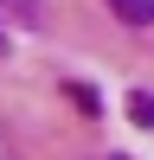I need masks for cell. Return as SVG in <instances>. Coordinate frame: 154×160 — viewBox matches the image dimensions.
Returning a JSON list of instances; mask_svg holds the SVG:
<instances>
[{"label": "cell", "instance_id": "cell-1", "mask_svg": "<svg viewBox=\"0 0 154 160\" xmlns=\"http://www.w3.org/2000/svg\"><path fill=\"white\" fill-rule=\"evenodd\" d=\"M109 13L128 26H154V0H109Z\"/></svg>", "mask_w": 154, "mask_h": 160}, {"label": "cell", "instance_id": "cell-2", "mask_svg": "<svg viewBox=\"0 0 154 160\" xmlns=\"http://www.w3.org/2000/svg\"><path fill=\"white\" fill-rule=\"evenodd\" d=\"M128 122H135V128H154V96H148V90L128 96Z\"/></svg>", "mask_w": 154, "mask_h": 160}, {"label": "cell", "instance_id": "cell-3", "mask_svg": "<svg viewBox=\"0 0 154 160\" xmlns=\"http://www.w3.org/2000/svg\"><path fill=\"white\" fill-rule=\"evenodd\" d=\"M7 51H13V38H7V32H0V58H7Z\"/></svg>", "mask_w": 154, "mask_h": 160}, {"label": "cell", "instance_id": "cell-4", "mask_svg": "<svg viewBox=\"0 0 154 160\" xmlns=\"http://www.w3.org/2000/svg\"><path fill=\"white\" fill-rule=\"evenodd\" d=\"M103 160H128V154H103Z\"/></svg>", "mask_w": 154, "mask_h": 160}]
</instances>
